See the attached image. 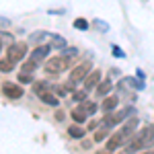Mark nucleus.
I'll return each instance as SVG.
<instances>
[{
    "mask_svg": "<svg viewBox=\"0 0 154 154\" xmlns=\"http://www.w3.org/2000/svg\"><path fill=\"white\" fill-rule=\"evenodd\" d=\"M80 105H82V109L86 111V115H93L97 109H99V105H97L95 101H84V103H80Z\"/></svg>",
    "mask_w": 154,
    "mask_h": 154,
    "instance_id": "20",
    "label": "nucleus"
},
{
    "mask_svg": "<svg viewBox=\"0 0 154 154\" xmlns=\"http://www.w3.org/2000/svg\"><path fill=\"white\" fill-rule=\"evenodd\" d=\"M130 113H134V107H128V109H121V111H113V113H105V117L101 119V125L103 128H115L119 121H123V119L128 117Z\"/></svg>",
    "mask_w": 154,
    "mask_h": 154,
    "instance_id": "2",
    "label": "nucleus"
},
{
    "mask_svg": "<svg viewBox=\"0 0 154 154\" xmlns=\"http://www.w3.org/2000/svg\"><path fill=\"white\" fill-rule=\"evenodd\" d=\"M25 56H27V43H11V45H8L6 58L12 60L14 64H17V62H23Z\"/></svg>",
    "mask_w": 154,
    "mask_h": 154,
    "instance_id": "4",
    "label": "nucleus"
},
{
    "mask_svg": "<svg viewBox=\"0 0 154 154\" xmlns=\"http://www.w3.org/2000/svg\"><path fill=\"white\" fill-rule=\"evenodd\" d=\"M48 86L49 84L45 82V80H39V82H33V91H35V95H39V93H45Z\"/></svg>",
    "mask_w": 154,
    "mask_h": 154,
    "instance_id": "21",
    "label": "nucleus"
},
{
    "mask_svg": "<svg viewBox=\"0 0 154 154\" xmlns=\"http://www.w3.org/2000/svg\"><path fill=\"white\" fill-rule=\"evenodd\" d=\"M2 93L8 97V99H21L23 97V88L14 82H4L2 84Z\"/></svg>",
    "mask_w": 154,
    "mask_h": 154,
    "instance_id": "9",
    "label": "nucleus"
},
{
    "mask_svg": "<svg viewBox=\"0 0 154 154\" xmlns=\"http://www.w3.org/2000/svg\"><path fill=\"white\" fill-rule=\"evenodd\" d=\"M12 39H14V37H12L11 33H6V31H0V41H6V43H14Z\"/></svg>",
    "mask_w": 154,
    "mask_h": 154,
    "instance_id": "27",
    "label": "nucleus"
},
{
    "mask_svg": "<svg viewBox=\"0 0 154 154\" xmlns=\"http://www.w3.org/2000/svg\"><path fill=\"white\" fill-rule=\"evenodd\" d=\"M72 101L84 103V101H86V91H74V93H72Z\"/></svg>",
    "mask_w": 154,
    "mask_h": 154,
    "instance_id": "24",
    "label": "nucleus"
},
{
    "mask_svg": "<svg viewBox=\"0 0 154 154\" xmlns=\"http://www.w3.org/2000/svg\"><path fill=\"white\" fill-rule=\"evenodd\" d=\"M107 138H109V128H103V125H101V128L95 131V138H93V140H95V142H103Z\"/></svg>",
    "mask_w": 154,
    "mask_h": 154,
    "instance_id": "17",
    "label": "nucleus"
},
{
    "mask_svg": "<svg viewBox=\"0 0 154 154\" xmlns=\"http://www.w3.org/2000/svg\"><path fill=\"white\" fill-rule=\"evenodd\" d=\"M39 99L45 103V105H49V107H58L60 105V99L56 97V93H49V91H45V93H39Z\"/></svg>",
    "mask_w": 154,
    "mask_h": 154,
    "instance_id": "13",
    "label": "nucleus"
},
{
    "mask_svg": "<svg viewBox=\"0 0 154 154\" xmlns=\"http://www.w3.org/2000/svg\"><path fill=\"white\" fill-rule=\"evenodd\" d=\"M140 154H154V150H146V152H140Z\"/></svg>",
    "mask_w": 154,
    "mask_h": 154,
    "instance_id": "32",
    "label": "nucleus"
},
{
    "mask_svg": "<svg viewBox=\"0 0 154 154\" xmlns=\"http://www.w3.org/2000/svg\"><path fill=\"white\" fill-rule=\"evenodd\" d=\"M37 66H39V64H35L33 60H27V62H23L21 72H25V74H33V72H37Z\"/></svg>",
    "mask_w": 154,
    "mask_h": 154,
    "instance_id": "16",
    "label": "nucleus"
},
{
    "mask_svg": "<svg viewBox=\"0 0 154 154\" xmlns=\"http://www.w3.org/2000/svg\"><path fill=\"white\" fill-rule=\"evenodd\" d=\"M70 117H72V121H76V123L80 125V123H84V121H86V117H88V115H86V111L82 109V105H78V107H74V109L70 111Z\"/></svg>",
    "mask_w": 154,
    "mask_h": 154,
    "instance_id": "12",
    "label": "nucleus"
},
{
    "mask_svg": "<svg viewBox=\"0 0 154 154\" xmlns=\"http://www.w3.org/2000/svg\"><path fill=\"white\" fill-rule=\"evenodd\" d=\"M51 88H54V93H58V95H66V93H68L64 84H56V86H51Z\"/></svg>",
    "mask_w": 154,
    "mask_h": 154,
    "instance_id": "28",
    "label": "nucleus"
},
{
    "mask_svg": "<svg viewBox=\"0 0 154 154\" xmlns=\"http://www.w3.org/2000/svg\"><path fill=\"white\" fill-rule=\"evenodd\" d=\"M125 140L119 136V134H113V136H109L107 138V144H105V150H109V152H113V150H117V148H121V146H125Z\"/></svg>",
    "mask_w": 154,
    "mask_h": 154,
    "instance_id": "10",
    "label": "nucleus"
},
{
    "mask_svg": "<svg viewBox=\"0 0 154 154\" xmlns=\"http://www.w3.org/2000/svg\"><path fill=\"white\" fill-rule=\"evenodd\" d=\"M113 54H115L117 58H123V51H121V49H119L117 45H113Z\"/></svg>",
    "mask_w": 154,
    "mask_h": 154,
    "instance_id": "29",
    "label": "nucleus"
},
{
    "mask_svg": "<svg viewBox=\"0 0 154 154\" xmlns=\"http://www.w3.org/2000/svg\"><path fill=\"white\" fill-rule=\"evenodd\" d=\"M19 82L21 84H33V74H25V72H19Z\"/></svg>",
    "mask_w": 154,
    "mask_h": 154,
    "instance_id": "23",
    "label": "nucleus"
},
{
    "mask_svg": "<svg viewBox=\"0 0 154 154\" xmlns=\"http://www.w3.org/2000/svg\"><path fill=\"white\" fill-rule=\"evenodd\" d=\"M51 48L66 49V39H64V37H60V35H54V37H51Z\"/></svg>",
    "mask_w": 154,
    "mask_h": 154,
    "instance_id": "19",
    "label": "nucleus"
},
{
    "mask_svg": "<svg viewBox=\"0 0 154 154\" xmlns=\"http://www.w3.org/2000/svg\"><path fill=\"white\" fill-rule=\"evenodd\" d=\"M43 37H51V35L45 33V31H37V33L31 35V41H33V43H39V41H43Z\"/></svg>",
    "mask_w": 154,
    "mask_h": 154,
    "instance_id": "25",
    "label": "nucleus"
},
{
    "mask_svg": "<svg viewBox=\"0 0 154 154\" xmlns=\"http://www.w3.org/2000/svg\"><path fill=\"white\" fill-rule=\"evenodd\" d=\"M117 105H119V97L117 95H107L105 99H103V103H101V111L103 113H113L115 109H117Z\"/></svg>",
    "mask_w": 154,
    "mask_h": 154,
    "instance_id": "8",
    "label": "nucleus"
},
{
    "mask_svg": "<svg viewBox=\"0 0 154 154\" xmlns=\"http://www.w3.org/2000/svg\"><path fill=\"white\" fill-rule=\"evenodd\" d=\"M48 54H49V45H39V48L33 49V54H31V58H29V60H33L35 64H39V62H43V60H45Z\"/></svg>",
    "mask_w": 154,
    "mask_h": 154,
    "instance_id": "11",
    "label": "nucleus"
},
{
    "mask_svg": "<svg viewBox=\"0 0 154 154\" xmlns=\"http://www.w3.org/2000/svg\"><path fill=\"white\" fill-rule=\"evenodd\" d=\"M101 80H103V78H101V70H91V72H88V76L84 78V91L88 93V91L97 88Z\"/></svg>",
    "mask_w": 154,
    "mask_h": 154,
    "instance_id": "7",
    "label": "nucleus"
},
{
    "mask_svg": "<svg viewBox=\"0 0 154 154\" xmlns=\"http://www.w3.org/2000/svg\"><path fill=\"white\" fill-rule=\"evenodd\" d=\"M70 64L72 62H68L64 56H54V58H49L48 62H45V68H43V70L48 72V74H51V76H54V74L58 76V74H62V72L68 70Z\"/></svg>",
    "mask_w": 154,
    "mask_h": 154,
    "instance_id": "1",
    "label": "nucleus"
},
{
    "mask_svg": "<svg viewBox=\"0 0 154 154\" xmlns=\"http://www.w3.org/2000/svg\"><path fill=\"white\" fill-rule=\"evenodd\" d=\"M12 68H14V62L12 60H8V58H2L0 60V72H12Z\"/></svg>",
    "mask_w": 154,
    "mask_h": 154,
    "instance_id": "18",
    "label": "nucleus"
},
{
    "mask_svg": "<svg viewBox=\"0 0 154 154\" xmlns=\"http://www.w3.org/2000/svg\"><path fill=\"white\" fill-rule=\"evenodd\" d=\"M97 128H99V121H95V119L88 121V130H97Z\"/></svg>",
    "mask_w": 154,
    "mask_h": 154,
    "instance_id": "30",
    "label": "nucleus"
},
{
    "mask_svg": "<svg viewBox=\"0 0 154 154\" xmlns=\"http://www.w3.org/2000/svg\"><path fill=\"white\" fill-rule=\"evenodd\" d=\"M111 88H113L111 80H109V78H105V80H101V82H99V86H97L95 91H97V95H99V97H103V99H105V97L111 93Z\"/></svg>",
    "mask_w": 154,
    "mask_h": 154,
    "instance_id": "14",
    "label": "nucleus"
},
{
    "mask_svg": "<svg viewBox=\"0 0 154 154\" xmlns=\"http://www.w3.org/2000/svg\"><path fill=\"white\" fill-rule=\"evenodd\" d=\"M136 138L144 144V148H148V146H152L154 144V123H148V125H144L140 134H136Z\"/></svg>",
    "mask_w": 154,
    "mask_h": 154,
    "instance_id": "6",
    "label": "nucleus"
},
{
    "mask_svg": "<svg viewBox=\"0 0 154 154\" xmlns=\"http://www.w3.org/2000/svg\"><path fill=\"white\" fill-rule=\"evenodd\" d=\"M0 51H2V41H0Z\"/></svg>",
    "mask_w": 154,
    "mask_h": 154,
    "instance_id": "33",
    "label": "nucleus"
},
{
    "mask_svg": "<svg viewBox=\"0 0 154 154\" xmlns=\"http://www.w3.org/2000/svg\"><path fill=\"white\" fill-rule=\"evenodd\" d=\"M84 134H86V130H84L82 125H78V123H74V125L68 128V136H70L72 140H80V138H84Z\"/></svg>",
    "mask_w": 154,
    "mask_h": 154,
    "instance_id": "15",
    "label": "nucleus"
},
{
    "mask_svg": "<svg viewBox=\"0 0 154 154\" xmlns=\"http://www.w3.org/2000/svg\"><path fill=\"white\" fill-rule=\"evenodd\" d=\"M136 130H138V117H130V119H125V123L121 125V130H119L117 134L125 140V142H130L131 138L136 136V134H134Z\"/></svg>",
    "mask_w": 154,
    "mask_h": 154,
    "instance_id": "5",
    "label": "nucleus"
},
{
    "mask_svg": "<svg viewBox=\"0 0 154 154\" xmlns=\"http://www.w3.org/2000/svg\"><path fill=\"white\" fill-rule=\"evenodd\" d=\"M93 70V66H91V62H82V64H78V66H74L70 72V82L78 84V82H84V78L88 76V72Z\"/></svg>",
    "mask_w": 154,
    "mask_h": 154,
    "instance_id": "3",
    "label": "nucleus"
},
{
    "mask_svg": "<svg viewBox=\"0 0 154 154\" xmlns=\"http://www.w3.org/2000/svg\"><path fill=\"white\" fill-rule=\"evenodd\" d=\"M62 56H64V58L68 60V62H72V60H74L76 56H78V49H76V48H66Z\"/></svg>",
    "mask_w": 154,
    "mask_h": 154,
    "instance_id": "22",
    "label": "nucleus"
},
{
    "mask_svg": "<svg viewBox=\"0 0 154 154\" xmlns=\"http://www.w3.org/2000/svg\"><path fill=\"white\" fill-rule=\"evenodd\" d=\"M74 27H76L78 31H86V29H88V21H86V19H76V21H74Z\"/></svg>",
    "mask_w": 154,
    "mask_h": 154,
    "instance_id": "26",
    "label": "nucleus"
},
{
    "mask_svg": "<svg viewBox=\"0 0 154 154\" xmlns=\"http://www.w3.org/2000/svg\"><path fill=\"white\" fill-rule=\"evenodd\" d=\"M97 154H111V152H109V150H99Z\"/></svg>",
    "mask_w": 154,
    "mask_h": 154,
    "instance_id": "31",
    "label": "nucleus"
}]
</instances>
